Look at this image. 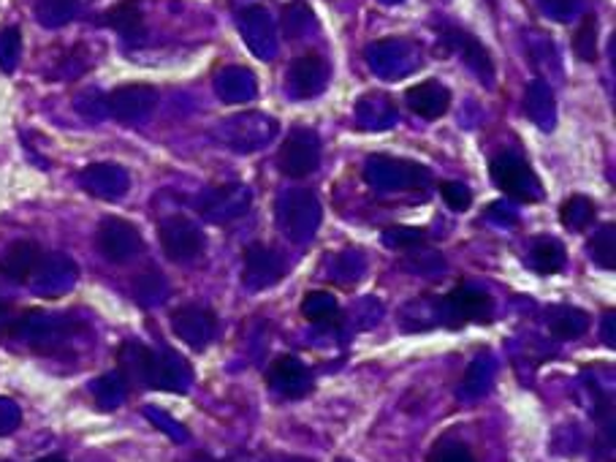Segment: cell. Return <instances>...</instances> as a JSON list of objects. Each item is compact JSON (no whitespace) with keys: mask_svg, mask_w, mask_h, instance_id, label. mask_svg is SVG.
<instances>
[{"mask_svg":"<svg viewBox=\"0 0 616 462\" xmlns=\"http://www.w3.org/2000/svg\"><path fill=\"white\" fill-rule=\"evenodd\" d=\"M117 362H120L122 382L139 386V389H185V384L180 378V359L155 354V351L142 346V343H122Z\"/></svg>","mask_w":616,"mask_h":462,"instance_id":"6da1fadb","label":"cell"},{"mask_svg":"<svg viewBox=\"0 0 616 462\" xmlns=\"http://www.w3.org/2000/svg\"><path fill=\"white\" fill-rule=\"evenodd\" d=\"M491 183L497 185L506 196L516 198L521 204H538L545 198L543 183L532 172L530 163L516 153H500L489 166Z\"/></svg>","mask_w":616,"mask_h":462,"instance_id":"7a4b0ae2","label":"cell"},{"mask_svg":"<svg viewBox=\"0 0 616 462\" xmlns=\"http://www.w3.org/2000/svg\"><path fill=\"white\" fill-rule=\"evenodd\" d=\"M437 310L440 319H445V326L460 330L467 324H489L495 319V300L484 289L462 283L437 302Z\"/></svg>","mask_w":616,"mask_h":462,"instance_id":"3957f363","label":"cell"},{"mask_svg":"<svg viewBox=\"0 0 616 462\" xmlns=\"http://www.w3.org/2000/svg\"><path fill=\"white\" fill-rule=\"evenodd\" d=\"M158 243H161V250L166 254V259L177 261V265L202 259L204 250H207L204 232L191 218H185V215H169V218H163L158 224Z\"/></svg>","mask_w":616,"mask_h":462,"instance_id":"277c9868","label":"cell"},{"mask_svg":"<svg viewBox=\"0 0 616 462\" xmlns=\"http://www.w3.org/2000/svg\"><path fill=\"white\" fill-rule=\"evenodd\" d=\"M437 33H440L437 36L440 44H443L449 52H456V55L465 61V66L480 79V85L495 87V77H497L495 57H491L489 46H486L484 41L473 36V33H467L465 28L460 25H440Z\"/></svg>","mask_w":616,"mask_h":462,"instance_id":"5b68a950","label":"cell"},{"mask_svg":"<svg viewBox=\"0 0 616 462\" xmlns=\"http://www.w3.org/2000/svg\"><path fill=\"white\" fill-rule=\"evenodd\" d=\"M321 166V139L310 128H291L278 150V169L283 178L304 180Z\"/></svg>","mask_w":616,"mask_h":462,"instance_id":"8992f818","label":"cell"},{"mask_svg":"<svg viewBox=\"0 0 616 462\" xmlns=\"http://www.w3.org/2000/svg\"><path fill=\"white\" fill-rule=\"evenodd\" d=\"M96 245L104 259L111 261V265H128V261H133L142 254L144 239L131 221L107 215V218L98 224Z\"/></svg>","mask_w":616,"mask_h":462,"instance_id":"52a82bcc","label":"cell"},{"mask_svg":"<svg viewBox=\"0 0 616 462\" xmlns=\"http://www.w3.org/2000/svg\"><path fill=\"white\" fill-rule=\"evenodd\" d=\"M267 384L274 395L285 397V400H302L315 389V376L302 359L283 354L269 365Z\"/></svg>","mask_w":616,"mask_h":462,"instance_id":"ba28073f","label":"cell"},{"mask_svg":"<svg viewBox=\"0 0 616 462\" xmlns=\"http://www.w3.org/2000/svg\"><path fill=\"white\" fill-rule=\"evenodd\" d=\"M172 330L185 346L204 351L213 343L215 330H218V315L202 305H182L172 313Z\"/></svg>","mask_w":616,"mask_h":462,"instance_id":"9c48e42d","label":"cell"},{"mask_svg":"<svg viewBox=\"0 0 616 462\" xmlns=\"http://www.w3.org/2000/svg\"><path fill=\"white\" fill-rule=\"evenodd\" d=\"M158 90L150 85H122L104 98L107 112L120 122H139L155 109Z\"/></svg>","mask_w":616,"mask_h":462,"instance_id":"30bf717a","label":"cell"},{"mask_svg":"<svg viewBox=\"0 0 616 462\" xmlns=\"http://www.w3.org/2000/svg\"><path fill=\"white\" fill-rule=\"evenodd\" d=\"M285 261L278 250H272L269 245L253 243L245 248V270L242 280L250 289H267V286L280 283L285 278Z\"/></svg>","mask_w":616,"mask_h":462,"instance_id":"8fae6325","label":"cell"},{"mask_svg":"<svg viewBox=\"0 0 616 462\" xmlns=\"http://www.w3.org/2000/svg\"><path fill=\"white\" fill-rule=\"evenodd\" d=\"M328 74H332V68H328L324 55H318V52H304V55H299L289 68V85L293 96L315 98L318 93L326 90Z\"/></svg>","mask_w":616,"mask_h":462,"instance_id":"7c38bea8","label":"cell"},{"mask_svg":"<svg viewBox=\"0 0 616 462\" xmlns=\"http://www.w3.org/2000/svg\"><path fill=\"white\" fill-rule=\"evenodd\" d=\"M44 250L33 239H17L0 256V275L11 283H28L39 270Z\"/></svg>","mask_w":616,"mask_h":462,"instance_id":"4fadbf2b","label":"cell"},{"mask_svg":"<svg viewBox=\"0 0 616 462\" xmlns=\"http://www.w3.org/2000/svg\"><path fill=\"white\" fill-rule=\"evenodd\" d=\"M404 104L413 115L424 117V120H440L451 107V93L435 79L419 82V85H410L404 90Z\"/></svg>","mask_w":616,"mask_h":462,"instance_id":"5bb4252c","label":"cell"},{"mask_svg":"<svg viewBox=\"0 0 616 462\" xmlns=\"http://www.w3.org/2000/svg\"><path fill=\"white\" fill-rule=\"evenodd\" d=\"M96 25L120 33L126 41H139L147 33L139 0H120V3L109 6L107 11H101V14L96 17Z\"/></svg>","mask_w":616,"mask_h":462,"instance_id":"9a60e30c","label":"cell"},{"mask_svg":"<svg viewBox=\"0 0 616 462\" xmlns=\"http://www.w3.org/2000/svg\"><path fill=\"white\" fill-rule=\"evenodd\" d=\"M527 265H530L532 272L543 275V278L562 272L568 267L565 245H562L560 239H554V237L536 239V243H532V248H530V256H527Z\"/></svg>","mask_w":616,"mask_h":462,"instance_id":"2e32d148","label":"cell"},{"mask_svg":"<svg viewBox=\"0 0 616 462\" xmlns=\"http://www.w3.org/2000/svg\"><path fill=\"white\" fill-rule=\"evenodd\" d=\"M74 275L76 270L72 259H66V256H44L36 275H33L31 280L36 283L39 291H44V294H57V291H63L66 286H72Z\"/></svg>","mask_w":616,"mask_h":462,"instance_id":"e0dca14e","label":"cell"},{"mask_svg":"<svg viewBox=\"0 0 616 462\" xmlns=\"http://www.w3.org/2000/svg\"><path fill=\"white\" fill-rule=\"evenodd\" d=\"M82 185H85V191L96 193L101 198H117L126 193L128 178L122 169L109 166V163H98V166L87 169L85 178H82Z\"/></svg>","mask_w":616,"mask_h":462,"instance_id":"ac0fdd59","label":"cell"},{"mask_svg":"<svg viewBox=\"0 0 616 462\" xmlns=\"http://www.w3.org/2000/svg\"><path fill=\"white\" fill-rule=\"evenodd\" d=\"M597 218V207L590 196H581V193H573L571 198H565L560 207V224L565 226L568 232L573 234H584L595 224Z\"/></svg>","mask_w":616,"mask_h":462,"instance_id":"d6986e66","label":"cell"},{"mask_svg":"<svg viewBox=\"0 0 616 462\" xmlns=\"http://www.w3.org/2000/svg\"><path fill=\"white\" fill-rule=\"evenodd\" d=\"M549 330L560 341H576L590 330V315L579 308H551L549 310Z\"/></svg>","mask_w":616,"mask_h":462,"instance_id":"ffe728a7","label":"cell"},{"mask_svg":"<svg viewBox=\"0 0 616 462\" xmlns=\"http://www.w3.org/2000/svg\"><path fill=\"white\" fill-rule=\"evenodd\" d=\"M573 52H576L579 61L584 63H597L601 57V25H597L595 14H584L581 25L573 33Z\"/></svg>","mask_w":616,"mask_h":462,"instance_id":"44dd1931","label":"cell"},{"mask_svg":"<svg viewBox=\"0 0 616 462\" xmlns=\"http://www.w3.org/2000/svg\"><path fill=\"white\" fill-rule=\"evenodd\" d=\"M590 259L595 261L601 270L614 272L616 270V226L614 224H603L592 232L590 237Z\"/></svg>","mask_w":616,"mask_h":462,"instance_id":"7402d4cb","label":"cell"},{"mask_svg":"<svg viewBox=\"0 0 616 462\" xmlns=\"http://www.w3.org/2000/svg\"><path fill=\"white\" fill-rule=\"evenodd\" d=\"M76 11V0H36V17L44 25L57 28L68 22Z\"/></svg>","mask_w":616,"mask_h":462,"instance_id":"603a6c76","label":"cell"},{"mask_svg":"<svg viewBox=\"0 0 616 462\" xmlns=\"http://www.w3.org/2000/svg\"><path fill=\"white\" fill-rule=\"evenodd\" d=\"M426 462H475V460L465 443L456 441V438H451V436H445V438H440V441H435V447L430 449Z\"/></svg>","mask_w":616,"mask_h":462,"instance_id":"cb8c5ba5","label":"cell"},{"mask_svg":"<svg viewBox=\"0 0 616 462\" xmlns=\"http://www.w3.org/2000/svg\"><path fill=\"white\" fill-rule=\"evenodd\" d=\"M440 196H443V202L454 213H467L473 204V191L465 183H460V180H443L440 183Z\"/></svg>","mask_w":616,"mask_h":462,"instance_id":"d4e9b609","label":"cell"},{"mask_svg":"<svg viewBox=\"0 0 616 462\" xmlns=\"http://www.w3.org/2000/svg\"><path fill=\"white\" fill-rule=\"evenodd\" d=\"M20 52H22V39L17 28H9V31L0 33V68H3L6 74H11L17 68Z\"/></svg>","mask_w":616,"mask_h":462,"instance_id":"484cf974","label":"cell"},{"mask_svg":"<svg viewBox=\"0 0 616 462\" xmlns=\"http://www.w3.org/2000/svg\"><path fill=\"white\" fill-rule=\"evenodd\" d=\"M163 294V278L158 270H147L137 278V300L142 305H152V302L161 300Z\"/></svg>","mask_w":616,"mask_h":462,"instance_id":"4316f807","label":"cell"},{"mask_svg":"<svg viewBox=\"0 0 616 462\" xmlns=\"http://www.w3.org/2000/svg\"><path fill=\"white\" fill-rule=\"evenodd\" d=\"M20 408L11 400L0 397V436H11L20 427Z\"/></svg>","mask_w":616,"mask_h":462,"instance_id":"83f0119b","label":"cell"},{"mask_svg":"<svg viewBox=\"0 0 616 462\" xmlns=\"http://www.w3.org/2000/svg\"><path fill=\"white\" fill-rule=\"evenodd\" d=\"M17 321H20V313H14L11 308L0 305V341H6V337H14Z\"/></svg>","mask_w":616,"mask_h":462,"instance_id":"f1b7e54d","label":"cell"},{"mask_svg":"<svg viewBox=\"0 0 616 462\" xmlns=\"http://www.w3.org/2000/svg\"><path fill=\"white\" fill-rule=\"evenodd\" d=\"M36 462H68L66 458H61V454H50V458H41Z\"/></svg>","mask_w":616,"mask_h":462,"instance_id":"f546056e","label":"cell"},{"mask_svg":"<svg viewBox=\"0 0 616 462\" xmlns=\"http://www.w3.org/2000/svg\"><path fill=\"white\" fill-rule=\"evenodd\" d=\"M337 462H348V460H337Z\"/></svg>","mask_w":616,"mask_h":462,"instance_id":"4dcf8cb0","label":"cell"}]
</instances>
